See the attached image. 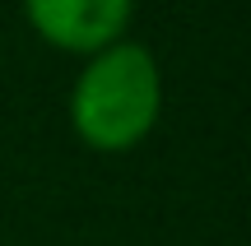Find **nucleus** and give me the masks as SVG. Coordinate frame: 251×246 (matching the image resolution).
<instances>
[{
	"label": "nucleus",
	"instance_id": "obj_1",
	"mask_svg": "<svg viewBox=\"0 0 251 246\" xmlns=\"http://www.w3.org/2000/svg\"><path fill=\"white\" fill-rule=\"evenodd\" d=\"M163 107V79L149 46L112 42L89 56L70 89V126L98 154H126L153 130Z\"/></svg>",
	"mask_w": 251,
	"mask_h": 246
},
{
	"label": "nucleus",
	"instance_id": "obj_2",
	"mask_svg": "<svg viewBox=\"0 0 251 246\" xmlns=\"http://www.w3.org/2000/svg\"><path fill=\"white\" fill-rule=\"evenodd\" d=\"M135 0H24V14L42 42L70 56H93L121 42Z\"/></svg>",
	"mask_w": 251,
	"mask_h": 246
}]
</instances>
